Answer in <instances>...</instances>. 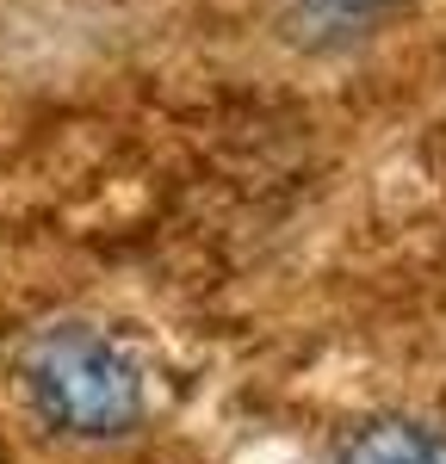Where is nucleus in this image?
<instances>
[{
    "mask_svg": "<svg viewBox=\"0 0 446 464\" xmlns=\"http://www.w3.org/2000/svg\"><path fill=\"white\" fill-rule=\"evenodd\" d=\"M329 464H446V428L384 415V421H366L347 433Z\"/></svg>",
    "mask_w": 446,
    "mask_h": 464,
    "instance_id": "f03ea898",
    "label": "nucleus"
},
{
    "mask_svg": "<svg viewBox=\"0 0 446 464\" xmlns=\"http://www.w3.org/2000/svg\"><path fill=\"white\" fill-rule=\"evenodd\" d=\"M19 384L32 415L63 440H124L143 428L149 391L137 359L118 341L93 328H44L25 359H19Z\"/></svg>",
    "mask_w": 446,
    "mask_h": 464,
    "instance_id": "f257e3e1",
    "label": "nucleus"
},
{
    "mask_svg": "<svg viewBox=\"0 0 446 464\" xmlns=\"http://www.w3.org/2000/svg\"><path fill=\"white\" fill-rule=\"evenodd\" d=\"M403 0H279V19L297 44L329 50V44H354V37L378 32Z\"/></svg>",
    "mask_w": 446,
    "mask_h": 464,
    "instance_id": "7ed1b4c3",
    "label": "nucleus"
}]
</instances>
